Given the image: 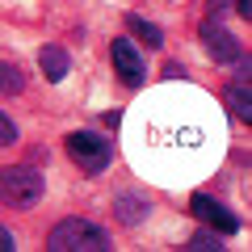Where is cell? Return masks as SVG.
<instances>
[{"label":"cell","instance_id":"1","mask_svg":"<svg viewBox=\"0 0 252 252\" xmlns=\"http://www.w3.org/2000/svg\"><path fill=\"white\" fill-rule=\"evenodd\" d=\"M46 193V181L38 168H26V164H9V168H0V202L13 210H30L38 206Z\"/></svg>","mask_w":252,"mask_h":252},{"label":"cell","instance_id":"2","mask_svg":"<svg viewBox=\"0 0 252 252\" xmlns=\"http://www.w3.org/2000/svg\"><path fill=\"white\" fill-rule=\"evenodd\" d=\"M46 248H63V252H93V248H109V235L101 231L93 219H59L46 235Z\"/></svg>","mask_w":252,"mask_h":252},{"label":"cell","instance_id":"3","mask_svg":"<svg viewBox=\"0 0 252 252\" xmlns=\"http://www.w3.org/2000/svg\"><path fill=\"white\" fill-rule=\"evenodd\" d=\"M63 147H67V160H76L80 172H105L109 160H114V143L97 130H72Z\"/></svg>","mask_w":252,"mask_h":252},{"label":"cell","instance_id":"4","mask_svg":"<svg viewBox=\"0 0 252 252\" xmlns=\"http://www.w3.org/2000/svg\"><path fill=\"white\" fill-rule=\"evenodd\" d=\"M109 59H114V72H118V80H122L126 89H143L147 59L139 55V46L130 42V38H114V42H109Z\"/></svg>","mask_w":252,"mask_h":252},{"label":"cell","instance_id":"5","mask_svg":"<svg viewBox=\"0 0 252 252\" xmlns=\"http://www.w3.org/2000/svg\"><path fill=\"white\" fill-rule=\"evenodd\" d=\"M189 210H193V215H198L210 231H219V235L240 231V215H235V210H227L223 202L210 198V193H193V198H189Z\"/></svg>","mask_w":252,"mask_h":252},{"label":"cell","instance_id":"6","mask_svg":"<svg viewBox=\"0 0 252 252\" xmlns=\"http://www.w3.org/2000/svg\"><path fill=\"white\" fill-rule=\"evenodd\" d=\"M202 42H206V51H210V59H215V63H235V59H244L240 38H235V34H227V30L219 26L215 17H206V21H202Z\"/></svg>","mask_w":252,"mask_h":252},{"label":"cell","instance_id":"7","mask_svg":"<svg viewBox=\"0 0 252 252\" xmlns=\"http://www.w3.org/2000/svg\"><path fill=\"white\" fill-rule=\"evenodd\" d=\"M235 67H240V80L227 84V105H231V114L240 118L244 126L252 122V89H248V59H235Z\"/></svg>","mask_w":252,"mask_h":252},{"label":"cell","instance_id":"8","mask_svg":"<svg viewBox=\"0 0 252 252\" xmlns=\"http://www.w3.org/2000/svg\"><path fill=\"white\" fill-rule=\"evenodd\" d=\"M38 63H42V76L51 84H59V80H67V72H72V55L63 51V46H42V51H38Z\"/></svg>","mask_w":252,"mask_h":252},{"label":"cell","instance_id":"9","mask_svg":"<svg viewBox=\"0 0 252 252\" xmlns=\"http://www.w3.org/2000/svg\"><path fill=\"white\" fill-rule=\"evenodd\" d=\"M126 30H130L143 46H152V51H160V46H164V30L156 26V21L139 17V13H126Z\"/></svg>","mask_w":252,"mask_h":252},{"label":"cell","instance_id":"10","mask_svg":"<svg viewBox=\"0 0 252 252\" xmlns=\"http://www.w3.org/2000/svg\"><path fill=\"white\" fill-rule=\"evenodd\" d=\"M114 215L122 219L126 227H139V223L147 219V202H143V198H135V193H126V198H118V202H114Z\"/></svg>","mask_w":252,"mask_h":252},{"label":"cell","instance_id":"11","mask_svg":"<svg viewBox=\"0 0 252 252\" xmlns=\"http://www.w3.org/2000/svg\"><path fill=\"white\" fill-rule=\"evenodd\" d=\"M0 93H4V97H21V93H26V72H21L17 63H9V59H0Z\"/></svg>","mask_w":252,"mask_h":252},{"label":"cell","instance_id":"12","mask_svg":"<svg viewBox=\"0 0 252 252\" xmlns=\"http://www.w3.org/2000/svg\"><path fill=\"white\" fill-rule=\"evenodd\" d=\"M17 143V126H13V118L0 109V147H13Z\"/></svg>","mask_w":252,"mask_h":252},{"label":"cell","instance_id":"13","mask_svg":"<svg viewBox=\"0 0 252 252\" xmlns=\"http://www.w3.org/2000/svg\"><path fill=\"white\" fill-rule=\"evenodd\" d=\"M189 248H219V235L202 231V235H193V240H189Z\"/></svg>","mask_w":252,"mask_h":252},{"label":"cell","instance_id":"14","mask_svg":"<svg viewBox=\"0 0 252 252\" xmlns=\"http://www.w3.org/2000/svg\"><path fill=\"white\" fill-rule=\"evenodd\" d=\"M9 248H13V235H9V227L0 223V252H9Z\"/></svg>","mask_w":252,"mask_h":252},{"label":"cell","instance_id":"15","mask_svg":"<svg viewBox=\"0 0 252 252\" xmlns=\"http://www.w3.org/2000/svg\"><path fill=\"white\" fill-rule=\"evenodd\" d=\"M235 9H240L244 21H248V17H252V0H235Z\"/></svg>","mask_w":252,"mask_h":252},{"label":"cell","instance_id":"16","mask_svg":"<svg viewBox=\"0 0 252 252\" xmlns=\"http://www.w3.org/2000/svg\"><path fill=\"white\" fill-rule=\"evenodd\" d=\"M227 9V0H210V13H223Z\"/></svg>","mask_w":252,"mask_h":252}]
</instances>
